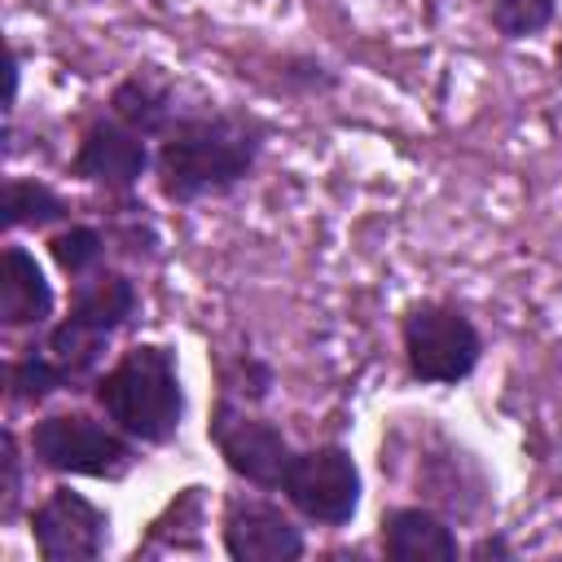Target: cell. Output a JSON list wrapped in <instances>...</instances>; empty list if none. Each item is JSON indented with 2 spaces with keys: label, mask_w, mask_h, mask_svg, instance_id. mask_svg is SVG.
I'll return each mask as SVG.
<instances>
[{
  "label": "cell",
  "mask_w": 562,
  "mask_h": 562,
  "mask_svg": "<svg viewBox=\"0 0 562 562\" xmlns=\"http://www.w3.org/2000/svg\"><path fill=\"white\" fill-rule=\"evenodd\" d=\"M211 435H215L224 461H228L241 479H250V483H259V487H281L285 465H290V457H294L290 443L281 439V430H272L268 422L241 417V413H233V408L224 404V408L215 413V422H211Z\"/></svg>",
  "instance_id": "obj_7"
},
{
  "label": "cell",
  "mask_w": 562,
  "mask_h": 562,
  "mask_svg": "<svg viewBox=\"0 0 562 562\" xmlns=\"http://www.w3.org/2000/svg\"><path fill=\"white\" fill-rule=\"evenodd\" d=\"M250 136L224 119H193L184 127L171 132V140L162 145L158 171H162V189L171 198H198L206 189H224L237 176H246L250 167Z\"/></svg>",
  "instance_id": "obj_2"
},
{
  "label": "cell",
  "mask_w": 562,
  "mask_h": 562,
  "mask_svg": "<svg viewBox=\"0 0 562 562\" xmlns=\"http://www.w3.org/2000/svg\"><path fill=\"white\" fill-rule=\"evenodd\" d=\"M404 351L422 382H457L479 360V334L461 312L422 303L404 321Z\"/></svg>",
  "instance_id": "obj_4"
},
{
  "label": "cell",
  "mask_w": 562,
  "mask_h": 562,
  "mask_svg": "<svg viewBox=\"0 0 562 562\" xmlns=\"http://www.w3.org/2000/svg\"><path fill=\"white\" fill-rule=\"evenodd\" d=\"M48 307H53V290H48L40 263L26 250L9 246L0 259V316H4V325H35L48 316Z\"/></svg>",
  "instance_id": "obj_11"
},
{
  "label": "cell",
  "mask_w": 562,
  "mask_h": 562,
  "mask_svg": "<svg viewBox=\"0 0 562 562\" xmlns=\"http://www.w3.org/2000/svg\"><path fill=\"white\" fill-rule=\"evenodd\" d=\"M114 105H119V119H123L127 127H136V132H154V127H162V97L149 92L140 79L123 83L119 97H114Z\"/></svg>",
  "instance_id": "obj_14"
},
{
  "label": "cell",
  "mask_w": 562,
  "mask_h": 562,
  "mask_svg": "<svg viewBox=\"0 0 562 562\" xmlns=\"http://www.w3.org/2000/svg\"><path fill=\"white\" fill-rule=\"evenodd\" d=\"M224 544L241 562H281L303 553L299 527L268 501H237L224 518Z\"/></svg>",
  "instance_id": "obj_9"
},
{
  "label": "cell",
  "mask_w": 562,
  "mask_h": 562,
  "mask_svg": "<svg viewBox=\"0 0 562 562\" xmlns=\"http://www.w3.org/2000/svg\"><path fill=\"white\" fill-rule=\"evenodd\" d=\"M136 294L123 277H88L75 294L70 316L48 334V360L61 369V378L83 373L97 356L101 342L132 316Z\"/></svg>",
  "instance_id": "obj_3"
},
{
  "label": "cell",
  "mask_w": 562,
  "mask_h": 562,
  "mask_svg": "<svg viewBox=\"0 0 562 562\" xmlns=\"http://www.w3.org/2000/svg\"><path fill=\"white\" fill-rule=\"evenodd\" d=\"M53 259L70 272V277H88L101 263V237L92 228H70L53 241Z\"/></svg>",
  "instance_id": "obj_15"
},
{
  "label": "cell",
  "mask_w": 562,
  "mask_h": 562,
  "mask_svg": "<svg viewBox=\"0 0 562 562\" xmlns=\"http://www.w3.org/2000/svg\"><path fill=\"white\" fill-rule=\"evenodd\" d=\"M35 544L48 562H79V558H97L105 544V514L83 501L79 492H53L35 518H31Z\"/></svg>",
  "instance_id": "obj_8"
},
{
  "label": "cell",
  "mask_w": 562,
  "mask_h": 562,
  "mask_svg": "<svg viewBox=\"0 0 562 562\" xmlns=\"http://www.w3.org/2000/svg\"><path fill=\"white\" fill-rule=\"evenodd\" d=\"M13 382H18V391H22L26 400H40V395H48V391L61 382V369H57L48 356H26V360L13 369Z\"/></svg>",
  "instance_id": "obj_17"
},
{
  "label": "cell",
  "mask_w": 562,
  "mask_h": 562,
  "mask_svg": "<svg viewBox=\"0 0 562 562\" xmlns=\"http://www.w3.org/2000/svg\"><path fill=\"white\" fill-rule=\"evenodd\" d=\"M382 544L391 558H404V562H426V558H457V540L452 531L422 514V509H395L386 522H382Z\"/></svg>",
  "instance_id": "obj_12"
},
{
  "label": "cell",
  "mask_w": 562,
  "mask_h": 562,
  "mask_svg": "<svg viewBox=\"0 0 562 562\" xmlns=\"http://www.w3.org/2000/svg\"><path fill=\"white\" fill-rule=\"evenodd\" d=\"M61 211H66L61 198L48 193V189L35 184V180H9V189H4V220H9L13 228H22V224H48V220H57Z\"/></svg>",
  "instance_id": "obj_13"
},
{
  "label": "cell",
  "mask_w": 562,
  "mask_h": 562,
  "mask_svg": "<svg viewBox=\"0 0 562 562\" xmlns=\"http://www.w3.org/2000/svg\"><path fill=\"white\" fill-rule=\"evenodd\" d=\"M31 448L44 465L70 470V474H119L127 465V443L79 413L44 417L31 430Z\"/></svg>",
  "instance_id": "obj_6"
},
{
  "label": "cell",
  "mask_w": 562,
  "mask_h": 562,
  "mask_svg": "<svg viewBox=\"0 0 562 562\" xmlns=\"http://www.w3.org/2000/svg\"><path fill=\"white\" fill-rule=\"evenodd\" d=\"M75 171L114 189L136 184V176L145 171V140L136 127H119V123H97L75 158Z\"/></svg>",
  "instance_id": "obj_10"
},
{
  "label": "cell",
  "mask_w": 562,
  "mask_h": 562,
  "mask_svg": "<svg viewBox=\"0 0 562 562\" xmlns=\"http://www.w3.org/2000/svg\"><path fill=\"white\" fill-rule=\"evenodd\" d=\"M285 496L316 522H347L356 514L360 501V474L351 465V457L342 448H312V452H294L281 479Z\"/></svg>",
  "instance_id": "obj_5"
},
{
  "label": "cell",
  "mask_w": 562,
  "mask_h": 562,
  "mask_svg": "<svg viewBox=\"0 0 562 562\" xmlns=\"http://www.w3.org/2000/svg\"><path fill=\"white\" fill-rule=\"evenodd\" d=\"M101 408L136 439L162 443L180 422V382L162 347H132L97 386Z\"/></svg>",
  "instance_id": "obj_1"
},
{
  "label": "cell",
  "mask_w": 562,
  "mask_h": 562,
  "mask_svg": "<svg viewBox=\"0 0 562 562\" xmlns=\"http://www.w3.org/2000/svg\"><path fill=\"white\" fill-rule=\"evenodd\" d=\"M553 18V0H496V26L505 35H536Z\"/></svg>",
  "instance_id": "obj_16"
}]
</instances>
